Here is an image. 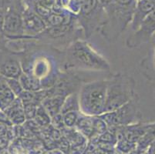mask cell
<instances>
[{
	"label": "cell",
	"instance_id": "1",
	"mask_svg": "<svg viewBox=\"0 0 155 154\" xmlns=\"http://www.w3.org/2000/svg\"><path fill=\"white\" fill-rule=\"evenodd\" d=\"M63 68L66 71L109 72L110 65L87 41L75 40L66 49Z\"/></svg>",
	"mask_w": 155,
	"mask_h": 154
},
{
	"label": "cell",
	"instance_id": "2",
	"mask_svg": "<svg viewBox=\"0 0 155 154\" xmlns=\"http://www.w3.org/2000/svg\"><path fill=\"white\" fill-rule=\"evenodd\" d=\"M107 80L84 83L79 93L80 113L87 116H99L105 113Z\"/></svg>",
	"mask_w": 155,
	"mask_h": 154
},
{
	"label": "cell",
	"instance_id": "3",
	"mask_svg": "<svg viewBox=\"0 0 155 154\" xmlns=\"http://www.w3.org/2000/svg\"><path fill=\"white\" fill-rule=\"evenodd\" d=\"M105 113L120 108L137 94L136 82L131 76L118 73L107 79Z\"/></svg>",
	"mask_w": 155,
	"mask_h": 154
},
{
	"label": "cell",
	"instance_id": "4",
	"mask_svg": "<svg viewBox=\"0 0 155 154\" xmlns=\"http://www.w3.org/2000/svg\"><path fill=\"white\" fill-rule=\"evenodd\" d=\"M99 117L106 123L108 127L125 126L142 121L143 114L140 110L139 97L137 95L120 108L104 113Z\"/></svg>",
	"mask_w": 155,
	"mask_h": 154
},
{
	"label": "cell",
	"instance_id": "5",
	"mask_svg": "<svg viewBox=\"0 0 155 154\" xmlns=\"http://www.w3.org/2000/svg\"><path fill=\"white\" fill-rule=\"evenodd\" d=\"M155 36V9L145 17L139 27L127 39L126 46L134 49L147 43Z\"/></svg>",
	"mask_w": 155,
	"mask_h": 154
},
{
	"label": "cell",
	"instance_id": "6",
	"mask_svg": "<svg viewBox=\"0 0 155 154\" xmlns=\"http://www.w3.org/2000/svg\"><path fill=\"white\" fill-rule=\"evenodd\" d=\"M24 8L11 5L5 16L3 33L12 39H27L24 33L22 11Z\"/></svg>",
	"mask_w": 155,
	"mask_h": 154
},
{
	"label": "cell",
	"instance_id": "7",
	"mask_svg": "<svg viewBox=\"0 0 155 154\" xmlns=\"http://www.w3.org/2000/svg\"><path fill=\"white\" fill-rule=\"evenodd\" d=\"M24 33L27 39H36L47 28L46 22L30 8H24L22 11Z\"/></svg>",
	"mask_w": 155,
	"mask_h": 154
},
{
	"label": "cell",
	"instance_id": "8",
	"mask_svg": "<svg viewBox=\"0 0 155 154\" xmlns=\"http://www.w3.org/2000/svg\"><path fill=\"white\" fill-rule=\"evenodd\" d=\"M155 9V0H140L137 2L131 22L134 31L137 30L145 17Z\"/></svg>",
	"mask_w": 155,
	"mask_h": 154
},
{
	"label": "cell",
	"instance_id": "9",
	"mask_svg": "<svg viewBox=\"0 0 155 154\" xmlns=\"http://www.w3.org/2000/svg\"><path fill=\"white\" fill-rule=\"evenodd\" d=\"M22 65L19 60L8 57L0 63V75L6 79H18L22 73Z\"/></svg>",
	"mask_w": 155,
	"mask_h": 154
},
{
	"label": "cell",
	"instance_id": "10",
	"mask_svg": "<svg viewBox=\"0 0 155 154\" xmlns=\"http://www.w3.org/2000/svg\"><path fill=\"white\" fill-rule=\"evenodd\" d=\"M2 112L8 117L12 124L21 125L26 120L23 104L19 97H16L12 103Z\"/></svg>",
	"mask_w": 155,
	"mask_h": 154
},
{
	"label": "cell",
	"instance_id": "11",
	"mask_svg": "<svg viewBox=\"0 0 155 154\" xmlns=\"http://www.w3.org/2000/svg\"><path fill=\"white\" fill-rule=\"evenodd\" d=\"M146 57L140 63L142 73L149 81L155 83V39H152L151 46Z\"/></svg>",
	"mask_w": 155,
	"mask_h": 154
},
{
	"label": "cell",
	"instance_id": "12",
	"mask_svg": "<svg viewBox=\"0 0 155 154\" xmlns=\"http://www.w3.org/2000/svg\"><path fill=\"white\" fill-rule=\"evenodd\" d=\"M67 97L63 95H52L44 99L41 104L50 114L51 118H53L60 113L62 106Z\"/></svg>",
	"mask_w": 155,
	"mask_h": 154
},
{
	"label": "cell",
	"instance_id": "13",
	"mask_svg": "<svg viewBox=\"0 0 155 154\" xmlns=\"http://www.w3.org/2000/svg\"><path fill=\"white\" fill-rule=\"evenodd\" d=\"M16 97L9 88L6 80L0 75V111H4Z\"/></svg>",
	"mask_w": 155,
	"mask_h": 154
},
{
	"label": "cell",
	"instance_id": "14",
	"mask_svg": "<svg viewBox=\"0 0 155 154\" xmlns=\"http://www.w3.org/2000/svg\"><path fill=\"white\" fill-rule=\"evenodd\" d=\"M19 80L24 90L36 92L43 90L41 82L36 78H35V77H33V76L26 74L23 72L21 74V76H19Z\"/></svg>",
	"mask_w": 155,
	"mask_h": 154
},
{
	"label": "cell",
	"instance_id": "15",
	"mask_svg": "<svg viewBox=\"0 0 155 154\" xmlns=\"http://www.w3.org/2000/svg\"><path fill=\"white\" fill-rule=\"evenodd\" d=\"M155 140V121L152 122L151 126L146 133L137 143L136 149L143 152L147 151L150 144Z\"/></svg>",
	"mask_w": 155,
	"mask_h": 154
},
{
	"label": "cell",
	"instance_id": "16",
	"mask_svg": "<svg viewBox=\"0 0 155 154\" xmlns=\"http://www.w3.org/2000/svg\"><path fill=\"white\" fill-rule=\"evenodd\" d=\"M71 111H78L80 112V106H79V97L76 93H73L66 98L61 109L60 114L66 113Z\"/></svg>",
	"mask_w": 155,
	"mask_h": 154
},
{
	"label": "cell",
	"instance_id": "17",
	"mask_svg": "<svg viewBox=\"0 0 155 154\" xmlns=\"http://www.w3.org/2000/svg\"><path fill=\"white\" fill-rule=\"evenodd\" d=\"M33 120L36 121L38 125H40L42 126H46L50 123L52 118L50 114L47 113V111L45 110L44 107L42 106V104H40L37 107L36 116H35V118Z\"/></svg>",
	"mask_w": 155,
	"mask_h": 154
},
{
	"label": "cell",
	"instance_id": "18",
	"mask_svg": "<svg viewBox=\"0 0 155 154\" xmlns=\"http://www.w3.org/2000/svg\"><path fill=\"white\" fill-rule=\"evenodd\" d=\"M61 115L65 126L71 128V127L75 126L77 120L79 118V116H80V112L71 111V112H67L66 113L61 114Z\"/></svg>",
	"mask_w": 155,
	"mask_h": 154
},
{
	"label": "cell",
	"instance_id": "19",
	"mask_svg": "<svg viewBox=\"0 0 155 154\" xmlns=\"http://www.w3.org/2000/svg\"><path fill=\"white\" fill-rule=\"evenodd\" d=\"M136 143H130L124 139H121L120 140H117V149L120 152H122L124 153H128V152L133 150V149H134L136 148Z\"/></svg>",
	"mask_w": 155,
	"mask_h": 154
},
{
	"label": "cell",
	"instance_id": "20",
	"mask_svg": "<svg viewBox=\"0 0 155 154\" xmlns=\"http://www.w3.org/2000/svg\"><path fill=\"white\" fill-rule=\"evenodd\" d=\"M7 83L9 85V88L11 89L13 93L15 95V97H18L20 95L22 92L23 91V89H22V86H21L20 83H19V80L18 79H6Z\"/></svg>",
	"mask_w": 155,
	"mask_h": 154
},
{
	"label": "cell",
	"instance_id": "21",
	"mask_svg": "<svg viewBox=\"0 0 155 154\" xmlns=\"http://www.w3.org/2000/svg\"><path fill=\"white\" fill-rule=\"evenodd\" d=\"M9 8H0V32H3L5 16Z\"/></svg>",
	"mask_w": 155,
	"mask_h": 154
},
{
	"label": "cell",
	"instance_id": "22",
	"mask_svg": "<svg viewBox=\"0 0 155 154\" xmlns=\"http://www.w3.org/2000/svg\"><path fill=\"white\" fill-rule=\"evenodd\" d=\"M147 154H155V140L147 148Z\"/></svg>",
	"mask_w": 155,
	"mask_h": 154
},
{
	"label": "cell",
	"instance_id": "23",
	"mask_svg": "<svg viewBox=\"0 0 155 154\" xmlns=\"http://www.w3.org/2000/svg\"><path fill=\"white\" fill-rule=\"evenodd\" d=\"M98 1H99V2L103 7H105L109 5V4H110L111 2H114V0H98Z\"/></svg>",
	"mask_w": 155,
	"mask_h": 154
},
{
	"label": "cell",
	"instance_id": "24",
	"mask_svg": "<svg viewBox=\"0 0 155 154\" xmlns=\"http://www.w3.org/2000/svg\"><path fill=\"white\" fill-rule=\"evenodd\" d=\"M140 154H147V151H145V152H141V153H140Z\"/></svg>",
	"mask_w": 155,
	"mask_h": 154
},
{
	"label": "cell",
	"instance_id": "25",
	"mask_svg": "<svg viewBox=\"0 0 155 154\" xmlns=\"http://www.w3.org/2000/svg\"><path fill=\"white\" fill-rule=\"evenodd\" d=\"M137 2H139V1H140V0H136Z\"/></svg>",
	"mask_w": 155,
	"mask_h": 154
}]
</instances>
